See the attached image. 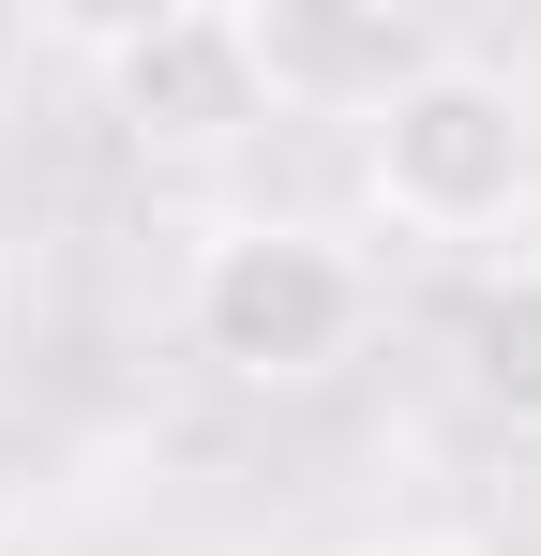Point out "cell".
<instances>
[{"instance_id":"cell-7","label":"cell","mask_w":541,"mask_h":556,"mask_svg":"<svg viewBox=\"0 0 541 556\" xmlns=\"http://www.w3.org/2000/svg\"><path fill=\"white\" fill-rule=\"evenodd\" d=\"M376 556H481V542H376Z\"/></svg>"},{"instance_id":"cell-2","label":"cell","mask_w":541,"mask_h":556,"mask_svg":"<svg viewBox=\"0 0 541 556\" xmlns=\"http://www.w3.org/2000/svg\"><path fill=\"white\" fill-rule=\"evenodd\" d=\"M180 316H196V346L241 376V391H301V376H331V362L361 346L376 286H361V256L331 241V226L241 211V226H211V241H196Z\"/></svg>"},{"instance_id":"cell-5","label":"cell","mask_w":541,"mask_h":556,"mask_svg":"<svg viewBox=\"0 0 541 556\" xmlns=\"http://www.w3.org/2000/svg\"><path fill=\"white\" fill-rule=\"evenodd\" d=\"M451 362H466V391H481V406L541 421V256L466 271V301H451Z\"/></svg>"},{"instance_id":"cell-3","label":"cell","mask_w":541,"mask_h":556,"mask_svg":"<svg viewBox=\"0 0 541 556\" xmlns=\"http://www.w3.org/2000/svg\"><path fill=\"white\" fill-rule=\"evenodd\" d=\"M90 61H105V105L151 151H211V136L270 121V76H256L241 15H121V30H90Z\"/></svg>"},{"instance_id":"cell-4","label":"cell","mask_w":541,"mask_h":556,"mask_svg":"<svg viewBox=\"0 0 541 556\" xmlns=\"http://www.w3.org/2000/svg\"><path fill=\"white\" fill-rule=\"evenodd\" d=\"M241 30H256L270 105H347V121H376V105L437 61V30H406V15H286V0H270Z\"/></svg>"},{"instance_id":"cell-6","label":"cell","mask_w":541,"mask_h":556,"mask_svg":"<svg viewBox=\"0 0 541 556\" xmlns=\"http://www.w3.org/2000/svg\"><path fill=\"white\" fill-rule=\"evenodd\" d=\"M0 527H15V421H0Z\"/></svg>"},{"instance_id":"cell-1","label":"cell","mask_w":541,"mask_h":556,"mask_svg":"<svg viewBox=\"0 0 541 556\" xmlns=\"http://www.w3.org/2000/svg\"><path fill=\"white\" fill-rule=\"evenodd\" d=\"M361 166H376V211L422 226V241H496L527 226L541 195V105L496 76V61H422L406 91L361 121Z\"/></svg>"}]
</instances>
